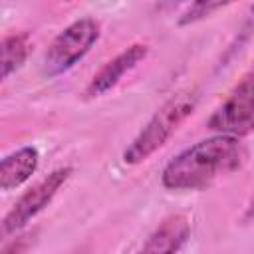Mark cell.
Returning <instances> with one entry per match:
<instances>
[{
  "instance_id": "cell-3",
  "label": "cell",
  "mask_w": 254,
  "mask_h": 254,
  "mask_svg": "<svg viewBox=\"0 0 254 254\" xmlns=\"http://www.w3.org/2000/svg\"><path fill=\"white\" fill-rule=\"evenodd\" d=\"M101 26L95 18H79L65 26L50 44L44 56V71L54 77L71 69L99 40Z\"/></svg>"
},
{
  "instance_id": "cell-12",
  "label": "cell",
  "mask_w": 254,
  "mask_h": 254,
  "mask_svg": "<svg viewBox=\"0 0 254 254\" xmlns=\"http://www.w3.org/2000/svg\"><path fill=\"white\" fill-rule=\"evenodd\" d=\"M242 220H244V222H252V220H254V196H252V200L248 202V206H246V210H244Z\"/></svg>"
},
{
  "instance_id": "cell-4",
  "label": "cell",
  "mask_w": 254,
  "mask_h": 254,
  "mask_svg": "<svg viewBox=\"0 0 254 254\" xmlns=\"http://www.w3.org/2000/svg\"><path fill=\"white\" fill-rule=\"evenodd\" d=\"M206 127L216 135L236 139L254 133V67L244 73L228 97L212 111Z\"/></svg>"
},
{
  "instance_id": "cell-1",
  "label": "cell",
  "mask_w": 254,
  "mask_h": 254,
  "mask_svg": "<svg viewBox=\"0 0 254 254\" xmlns=\"http://www.w3.org/2000/svg\"><path fill=\"white\" fill-rule=\"evenodd\" d=\"M244 159L246 149L240 139L212 135L175 155L161 173V185L169 190H198L218 177L238 171Z\"/></svg>"
},
{
  "instance_id": "cell-2",
  "label": "cell",
  "mask_w": 254,
  "mask_h": 254,
  "mask_svg": "<svg viewBox=\"0 0 254 254\" xmlns=\"http://www.w3.org/2000/svg\"><path fill=\"white\" fill-rule=\"evenodd\" d=\"M198 103V91L194 87L183 89L167 99L155 115L147 121V125L137 133V137L123 151L125 165H139L147 161L153 153H157L185 123V119L194 111Z\"/></svg>"
},
{
  "instance_id": "cell-9",
  "label": "cell",
  "mask_w": 254,
  "mask_h": 254,
  "mask_svg": "<svg viewBox=\"0 0 254 254\" xmlns=\"http://www.w3.org/2000/svg\"><path fill=\"white\" fill-rule=\"evenodd\" d=\"M30 50H32V40L28 32L6 34L0 44V67H2L0 77L8 79L14 71H18L28 60Z\"/></svg>"
},
{
  "instance_id": "cell-5",
  "label": "cell",
  "mask_w": 254,
  "mask_h": 254,
  "mask_svg": "<svg viewBox=\"0 0 254 254\" xmlns=\"http://www.w3.org/2000/svg\"><path fill=\"white\" fill-rule=\"evenodd\" d=\"M71 173H73L71 167H60V169L52 171L50 175H46L36 185H32L12 204V208L4 214V218H2V232H4V236L16 234L34 216H38L54 200V196L58 194V190L67 183V179L71 177Z\"/></svg>"
},
{
  "instance_id": "cell-10",
  "label": "cell",
  "mask_w": 254,
  "mask_h": 254,
  "mask_svg": "<svg viewBox=\"0 0 254 254\" xmlns=\"http://www.w3.org/2000/svg\"><path fill=\"white\" fill-rule=\"evenodd\" d=\"M226 6V2H194L190 4L177 20L179 26H189V24H194L198 20H204L208 16H212L216 10H222Z\"/></svg>"
},
{
  "instance_id": "cell-7",
  "label": "cell",
  "mask_w": 254,
  "mask_h": 254,
  "mask_svg": "<svg viewBox=\"0 0 254 254\" xmlns=\"http://www.w3.org/2000/svg\"><path fill=\"white\" fill-rule=\"evenodd\" d=\"M190 236V220L185 214H171L159 222L137 254H177Z\"/></svg>"
},
{
  "instance_id": "cell-8",
  "label": "cell",
  "mask_w": 254,
  "mask_h": 254,
  "mask_svg": "<svg viewBox=\"0 0 254 254\" xmlns=\"http://www.w3.org/2000/svg\"><path fill=\"white\" fill-rule=\"evenodd\" d=\"M40 153L36 147L26 145L12 153H8L0 163V189L12 190L22 187L38 169Z\"/></svg>"
},
{
  "instance_id": "cell-11",
  "label": "cell",
  "mask_w": 254,
  "mask_h": 254,
  "mask_svg": "<svg viewBox=\"0 0 254 254\" xmlns=\"http://www.w3.org/2000/svg\"><path fill=\"white\" fill-rule=\"evenodd\" d=\"M32 244H34V234L28 232V234H22V236H16L14 240H10L4 246L2 254H26Z\"/></svg>"
},
{
  "instance_id": "cell-6",
  "label": "cell",
  "mask_w": 254,
  "mask_h": 254,
  "mask_svg": "<svg viewBox=\"0 0 254 254\" xmlns=\"http://www.w3.org/2000/svg\"><path fill=\"white\" fill-rule=\"evenodd\" d=\"M149 54V48L145 44H131L121 54H117L113 60H109L99 71L89 79V83L83 89L85 99H95L111 91L125 73H129L137 64H141Z\"/></svg>"
}]
</instances>
